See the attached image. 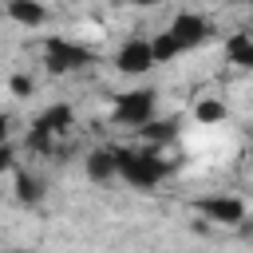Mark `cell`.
Returning <instances> with one entry per match:
<instances>
[{"instance_id":"8","label":"cell","mask_w":253,"mask_h":253,"mask_svg":"<svg viewBox=\"0 0 253 253\" xmlns=\"http://www.w3.org/2000/svg\"><path fill=\"white\" fill-rule=\"evenodd\" d=\"M225 55L237 67H253V32H233L225 40Z\"/></svg>"},{"instance_id":"5","label":"cell","mask_w":253,"mask_h":253,"mask_svg":"<svg viewBox=\"0 0 253 253\" xmlns=\"http://www.w3.org/2000/svg\"><path fill=\"white\" fill-rule=\"evenodd\" d=\"M115 67L126 71V75H142L154 67V55H150V40H126L115 55Z\"/></svg>"},{"instance_id":"17","label":"cell","mask_w":253,"mask_h":253,"mask_svg":"<svg viewBox=\"0 0 253 253\" xmlns=\"http://www.w3.org/2000/svg\"><path fill=\"white\" fill-rule=\"evenodd\" d=\"M0 146H8V119L0 115Z\"/></svg>"},{"instance_id":"13","label":"cell","mask_w":253,"mask_h":253,"mask_svg":"<svg viewBox=\"0 0 253 253\" xmlns=\"http://www.w3.org/2000/svg\"><path fill=\"white\" fill-rule=\"evenodd\" d=\"M194 115H198V123H221L225 119V103L221 99H202L194 107Z\"/></svg>"},{"instance_id":"9","label":"cell","mask_w":253,"mask_h":253,"mask_svg":"<svg viewBox=\"0 0 253 253\" xmlns=\"http://www.w3.org/2000/svg\"><path fill=\"white\" fill-rule=\"evenodd\" d=\"M8 16L16 20V24H24V28H40L43 24V4H36V0H12L8 4Z\"/></svg>"},{"instance_id":"4","label":"cell","mask_w":253,"mask_h":253,"mask_svg":"<svg viewBox=\"0 0 253 253\" xmlns=\"http://www.w3.org/2000/svg\"><path fill=\"white\" fill-rule=\"evenodd\" d=\"M91 63V51L71 43V40H47V71H79Z\"/></svg>"},{"instance_id":"6","label":"cell","mask_w":253,"mask_h":253,"mask_svg":"<svg viewBox=\"0 0 253 253\" xmlns=\"http://www.w3.org/2000/svg\"><path fill=\"white\" fill-rule=\"evenodd\" d=\"M198 210H202L210 221H221V225H237V221H245V202H241V198L213 194V198H202Z\"/></svg>"},{"instance_id":"11","label":"cell","mask_w":253,"mask_h":253,"mask_svg":"<svg viewBox=\"0 0 253 253\" xmlns=\"http://www.w3.org/2000/svg\"><path fill=\"white\" fill-rule=\"evenodd\" d=\"M182 51V43L170 36V32H158L154 40H150V55H154V63H166V59H174Z\"/></svg>"},{"instance_id":"3","label":"cell","mask_w":253,"mask_h":253,"mask_svg":"<svg viewBox=\"0 0 253 253\" xmlns=\"http://www.w3.org/2000/svg\"><path fill=\"white\" fill-rule=\"evenodd\" d=\"M154 119V91H126V95H119V103H115V123H123V126H142V123H150Z\"/></svg>"},{"instance_id":"7","label":"cell","mask_w":253,"mask_h":253,"mask_svg":"<svg viewBox=\"0 0 253 253\" xmlns=\"http://www.w3.org/2000/svg\"><path fill=\"white\" fill-rule=\"evenodd\" d=\"M166 32H170L182 47H194V43H202V40L210 36V24H206L198 12H178V16H174V24H170Z\"/></svg>"},{"instance_id":"16","label":"cell","mask_w":253,"mask_h":253,"mask_svg":"<svg viewBox=\"0 0 253 253\" xmlns=\"http://www.w3.org/2000/svg\"><path fill=\"white\" fill-rule=\"evenodd\" d=\"M12 170V146H0V174Z\"/></svg>"},{"instance_id":"14","label":"cell","mask_w":253,"mask_h":253,"mask_svg":"<svg viewBox=\"0 0 253 253\" xmlns=\"http://www.w3.org/2000/svg\"><path fill=\"white\" fill-rule=\"evenodd\" d=\"M142 134H146L150 142H158V146H162V142H170V138L178 134V123H174V119H162V123H150V126H142Z\"/></svg>"},{"instance_id":"10","label":"cell","mask_w":253,"mask_h":253,"mask_svg":"<svg viewBox=\"0 0 253 253\" xmlns=\"http://www.w3.org/2000/svg\"><path fill=\"white\" fill-rule=\"evenodd\" d=\"M87 174H91L95 182H107L111 174H119V170H115V150H95V154L87 158Z\"/></svg>"},{"instance_id":"12","label":"cell","mask_w":253,"mask_h":253,"mask_svg":"<svg viewBox=\"0 0 253 253\" xmlns=\"http://www.w3.org/2000/svg\"><path fill=\"white\" fill-rule=\"evenodd\" d=\"M16 198H20V202H40V198H43L40 178H32V174H16Z\"/></svg>"},{"instance_id":"1","label":"cell","mask_w":253,"mask_h":253,"mask_svg":"<svg viewBox=\"0 0 253 253\" xmlns=\"http://www.w3.org/2000/svg\"><path fill=\"white\" fill-rule=\"evenodd\" d=\"M115 170L130 182V186H158V178L166 174V166L158 162L154 150H115Z\"/></svg>"},{"instance_id":"15","label":"cell","mask_w":253,"mask_h":253,"mask_svg":"<svg viewBox=\"0 0 253 253\" xmlns=\"http://www.w3.org/2000/svg\"><path fill=\"white\" fill-rule=\"evenodd\" d=\"M12 95H20V99L32 95V79L28 75H12Z\"/></svg>"},{"instance_id":"2","label":"cell","mask_w":253,"mask_h":253,"mask_svg":"<svg viewBox=\"0 0 253 253\" xmlns=\"http://www.w3.org/2000/svg\"><path fill=\"white\" fill-rule=\"evenodd\" d=\"M71 123H75V111H71L67 103L47 107V111L36 119V126H32V134H28V146H32V150H47V146H51V134H63Z\"/></svg>"}]
</instances>
